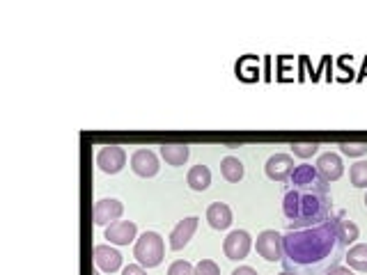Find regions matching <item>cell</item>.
I'll list each match as a JSON object with an SVG mask.
<instances>
[{
	"label": "cell",
	"mask_w": 367,
	"mask_h": 275,
	"mask_svg": "<svg viewBox=\"0 0 367 275\" xmlns=\"http://www.w3.org/2000/svg\"><path fill=\"white\" fill-rule=\"evenodd\" d=\"M326 275H351V271L344 269V266H340V264H338V266H331L329 271H326Z\"/></svg>",
	"instance_id": "4316f807"
},
{
	"label": "cell",
	"mask_w": 367,
	"mask_h": 275,
	"mask_svg": "<svg viewBox=\"0 0 367 275\" xmlns=\"http://www.w3.org/2000/svg\"><path fill=\"white\" fill-rule=\"evenodd\" d=\"M297 163H294V158L289 154H273L269 161H267V166H264V170H267V177L273 179V181H289L292 175H294V168Z\"/></svg>",
	"instance_id": "52a82bcc"
},
{
	"label": "cell",
	"mask_w": 367,
	"mask_h": 275,
	"mask_svg": "<svg viewBox=\"0 0 367 275\" xmlns=\"http://www.w3.org/2000/svg\"><path fill=\"white\" fill-rule=\"evenodd\" d=\"M97 166L101 172H106V175H117V172L127 166V151L117 145L101 147L97 154Z\"/></svg>",
	"instance_id": "5b68a950"
},
{
	"label": "cell",
	"mask_w": 367,
	"mask_h": 275,
	"mask_svg": "<svg viewBox=\"0 0 367 275\" xmlns=\"http://www.w3.org/2000/svg\"><path fill=\"white\" fill-rule=\"evenodd\" d=\"M207 220L213 230H228L232 225V209L225 202H213L207 209Z\"/></svg>",
	"instance_id": "5bb4252c"
},
{
	"label": "cell",
	"mask_w": 367,
	"mask_h": 275,
	"mask_svg": "<svg viewBox=\"0 0 367 275\" xmlns=\"http://www.w3.org/2000/svg\"><path fill=\"white\" fill-rule=\"evenodd\" d=\"M255 248L267 261H282V237L275 230H264L257 237Z\"/></svg>",
	"instance_id": "8992f818"
},
{
	"label": "cell",
	"mask_w": 367,
	"mask_h": 275,
	"mask_svg": "<svg viewBox=\"0 0 367 275\" xmlns=\"http://www.w3.org/2000/svg\"><path fill=\"white\" fill-rule=\"evenodd\" d=\"M340 151L346 156H363L367 154V142H342Z\"/></svg>",
	"instance_id": "cb8c5ba5"
},
{
	"label": "cell",
	"mask_w": 367,
	"mask_h": 275,
	"mask_svg": "<svg viewBox=\"0 0 367 275\" xmlns=\"http://www.w3.org/2000/svg\"><path fill=\"white\" fill-rule=\"evenodd\" d=\"M186 183L193 188V190H207L209 188V183H211V170L207 166H193L188 170V175H186Z\"/></svg>",
	"instance_id": "9a60e30c"
},
{
	"label": "cell",
	"mask_w": 367,
	"mask_h": 275,
	"mask_svg": "<svg viewBox=\"0 0 367 275\" xmlns=\"http://www.w3.org/2000/svg\"><path fill=\"white\" fill-rule=\"evenodd\" d=\"M134 257L138 259L140 266L154 269L166 257V246H163V239L159 232H145L136 239L134 246Z\"/></svg>",
	"instance_id": "3957f363"
},
{
	"label": "cell",
	"mask_w": 367,
	"mask_h": 275,
	"mask_svg": "<svg viewBox=\"0 0 367 275\" xmlns=\"http://www.w3.org/2000/svg\"><path fill=\"white\" fill-rule=\"evenodd\" d=\"M349 177H351V183L356 188H367V161L353 163L351 170H349Z\"/></svg>",
	"instance_id": "44dd1931"
},
{
	"label": "cell",
	"mask_w": 367,
	"mask_h": 275,
	"mask_svg": "<svg viewBox=\"0 0 367 275\" xmlns=\"http://www.w3.org/2000/svg\"><path fill=\"white\" fill-rule=\"evenodd\" d=\"M289 181L294 183V188H299V186H312V183L321 181V177H319L317 168H312V166H297V170H294V175H292Z\"/></svg>",
	"instance_id": "d6986e66"
},
{
	"label": "cell",
	"mask_w": 367,
	"mask_h": 275,
	"mask_svg": "<svg viewBox=\"0 0 367 275\" xmlns=\"http://www.w3.org/2000/svg\"><path fill=\"white\" fill-rule=\"evenodd\" d=\"M220 175L230 183H237L243 179V163L237 156H225L220 161Z\"/></svg>",
	"instance_id": "ffe728a7"
},
{
	"label": "cell",
	"mask_w": 367,
	"mask_h": 275,
	"mask_svg": "<svg viewBox=\"0 0 367 275\" xmlns=\"http://www.w3.org/2000/svg\"><path fill=\"white\" fill-rule=\"evenodd\" d=\"M335 225H338V237H340V241L344 243V246H349V243H353L356 239L361 237L358 225L351 222L349 218H344V213H338V216H335Z\"/></svg>",
	"instance_id": "e0dca14e"
},
{
	"label": "cell",
	"mask_w": 367,
	"mask_h": 275,
	"mask_svg": "<svg viewBox=\"0 0 367 275\" xmlns=\"http://www.w3.org/2000/svg\"><path fill=\"white\" fill-rule=\"evenodd\" d=\"M252 248V239L246 230H234L228 234L225 243H223V252H225V257L232 259V261H241L248 257V252Z\"/></svg>",
	"instance_id": "277c9868"
},
{
	"label": "cell",
	"mask_w": 367,
	"mask_h": 275,
	"mask_svg": "<svg viewBox=\"0 0 367 275\" xmlns=\"http://www.w3.org/2000/svg\"><path fill=\"white\" fill-rule=\"evenodd\" d=\"M317 172H319V177L326 181V183H331V181H338L342 177V172H344V166H342V158L340 154H335V151H326V154H321L317 158Z\"/></svg>",
	"instance_id": "8fae6325"
},
{
	"label": "cell",
	"mask_w": 367,
	"mask_h": 275,
	"mask_svg": "<svg viewBox=\"0 0 367 275\" xmlns=\"http://www.w3.org/2000/svg\"><path fill=\"white\" fill-rule=\"evenodd\" d=\"M168 275H196V266L186 259H177V261L170 264Z\"/></svg>",
	"instance_id": "603a6c76"
},
{
	"label": "cell",
	"mask_w": 367,
	"mask_h": 275,
	"mask_svg": "<svg viewBox=\"0 0 367 275\" xmlns=\"http://www.w3.org/2000/svg\"><path fill=\"white\" fill-rule=\"evenodd\" d=\"M95 264L104 273H115L122 269V254L110 243H99L95 246Z\"/></svg>",
	"instance_id": "4fadbf2b"
},
{
	"label": "cell",
	"mask_w": 367,
	"mask_h": 275,
	"mask_svg": "<svg viewBox=\"0 0 367 275\" xmlns=\"http://www.w3.org/2000/svg\"><path fill=\"white\" fill-rule=\"evenodd\" d=\"M351 275H353V273H351Z\"/></svg>",
	"instance_id": "1f68e13d"
},
{
	"label": "cell",
	"mask_w": 367,
	"mask_h": 275,
	"mask_svg": "<svg viewBox=\"0 0 367 275\" xmlns=\"http://www.w3.org/2000/svg\"><path fill=\"white\" fill-rule=\"evenodd\" d=\"M284 216L289 218V230L312 227L331 216V195L326 181H317L312 186H299L287 190L282 202Z\"/></svg>",
	"instance_id": "7a4b0ae2"
},
{
	"label": "cell",
	"mask_w": 367,
	"mask_h": 275,
	"mask_svg": "<svg viewBox=\"0 0 367 275\" xmlns=\"http://www.w3.org/2000/svg\"><path fill=\"white\" fill-rule=\"evenodd\" d=\"M92 275H99V273H92Z\"/></svg>",
	"instance_id": "4dcf8cb0"
},
{
	"label": "cell",
	"mask_w": 367,
	"mask_h": 275,
	"mask_svg": "<svg viewBox=\"0 0 367 275\" xmlns=\"http://www.w3.org/2000/svg\"><path fill=\"white\" fill-rule=\"evenodd\" d=\"M232 275H257V271L250 266H239L237 271H232Z\"/></svg>",
	"instance_id": "83f0119b"
},
{
	"label": "cell",
	"mask_w": 367,
	"mask_h": 275,
	"mask_svg": "<svg viewBox=\"0 0 367 275\" xmlns=\"http://www.w3.org/2000/svg\"><path fill=\"white\" fill-rule=\"evenodd\" d=\"M122 275H147L145 266H140V264H129V266H124V271H122Z\"/></svg>",
	"instance_id": "484cf974"
},
{
	"label": "cell",
	"mask_w": 367,
	"mask_h": 275,
	"mask_svg": "<svg viewBox=\"0 0 367 275\" xmlns=\"http://www.w3.org/2000/svg\"><path fill=\"white\" fill-rule=\"evenodd\" d=\"M124 205L115 198H104L95 205V222L97 225H113L115 220L122 218Z\"/></svg>",
	"instance_id": "9c48e42d"
},
{
	"label": "cell",
	"mask_w": 367,
	"mask_h": 275,
	"mask_svg": "<svg viewBox=\"0 0 367 275\" xmlns=\"http://www.w3.org/2000/svg\"><path fill=\"white\" fill-rule=\"evenodd\" d=\"M198 222H200L198 216H188V218L179 220L175 230L170 232V248L181 250L184 246H188V241L193 239V234H196V230H198Z\"/></svg>",
	"instance_id": "7c38bea8"
},
{
	"label": "cell",
	"mask_w": 367,
	"mask_h": 275,
	"mask_svg": "<svg viewBox=\"0 0 367 275\" xmlns=\"http://www.w3.org/2000/svg\"><path fill=\"white\" fill-rule=\"evenodd\" d=\"M161 156H163V161L168 163V166L179 168L188 161L191 149L186 145H161Z\"/></svg>",
	"instance_id": "2e32d148"
},
{
	"label": "cell",
	"mask_w": 367,
	"mask_h": 275,
	"mask_svg": "<svg viewBox=\"0 0 367 275\" xmlns=\"http://www.w3.org/2000/svg\"><path fill=\"white\" fill-rule=\"evenodd\" d=\"M138 227L136 222L131 220H115L113 225L106 227V239L108 243H115V246H129V243L136 241Z\"/></svg>",
	"instance_id": "30bf717a"
},
{
	"label": "cell",
	"mask_w": 367,
	"mask_h": 275,
	"mask_svg": "<svg viewBox=\"0 0 367 275\" xmlns=\"http://www.w3.org/2000/svg\"><path fill=\"white\" fill-rule=\"evenodd\" d=\"M365 205H367V195H365Z\"/></svg>",
	"instance_id": "f546056e"
},
{
	"label": "cell",
	"mask_w": 367,
	"mask_h": 275,
	"mask_svg": "<svg viewBox=\"0 0 367 275\" xmlns=\"http://www.w3.org/2000/svg\"><path fill=\"white\" fill-rule=\"evenodd\" d=\"M159 156L151 149H136L131 154V170L136 172L138 177H154L159 172Z\"/></svg>",
	"instance_id": "ba28073f"
},
{
	"label": "cell",
	"mask_w": 367,
	"mask_h": 275,
	"mask_svg": "<svg viewBox=\"0 0 367 275\" xmlns=\"http://www.w3.org/2000/svg\"><path fill=\"white\" fill-rule=\"evenodd\" d=\"M317 149H319L317 142H292L294 156H299V158H310L317 154Z\"/></svg>",
	"instance_id": "7402d4cb"
},
{
	"label": "cell",
	"mask_w": 367,
	"mask_h": 275,
	"mask_svg": "<svg viewBox=\"0 0 367 275\" xmlns=\"http://www.w3.org/2000/svg\"><path fill=\"white\" fill-rule=\"evenodd\" d=\"M196 275H220V269L216 261L211 259H200L196 264Z\"/></svg>",
	"instance_id": "d4e9b609"
},
{
	"label": "cell",
	"mask_w": 367,
	"mask_h": 275,
	"mask_svg": "<svg viewBox=\"0 0 367 275\" xmlns=\"http://www.w3.org/2000/svg\"><path fill=\"white\" fill-rule=\"evenodd\" d=\"M344 243L338 237L335 216L317 222L312 227L289 230L282 237V266L297 275H310L338 266V259L344 257Z\"/></svg>",
	"instance_id": "6da1fadb"
},
{
	"label": "cell",
	"mask_w": 367,
	"mask_h": 275,
	"mask_svg": "<svg viewBox=\"0 0 367 275\" xmlns=\"http://www.w3.org/2000/svg\"><path fill=\"white\" fill-rule=\"evenodd\" d=\"M280 275H297V273H289V271H282Z\"/></svg>",
	"instance_id": "f1b7e54d"
},
{
	"label": "cell",
	"mask_w": 367,
	"mask_h": 275,
	"mask_svg": "<svg viewBox=\"0 0 367 275\" xmlns=\"http://www.w3.org/2000/svg\"><path fill=\"white\" fill-rule=\"evenodd\" d=\"M344 259L349 264V269L367 273V243H356V246L349 248V252L344 254Z\"/></svg>",
	"instance_id": "ac0fdd59"
}]
</instances>
